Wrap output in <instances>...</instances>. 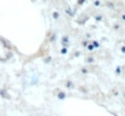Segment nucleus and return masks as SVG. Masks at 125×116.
<instances>
[{
	"label": "nucleus",
	"mask_w": 125,
	"mask_h": 116,
	"mask_svg": "<svg viewBox=\"0 0 125 116\" xmlns=\"http://www.w3.org/2000/svg\"><path fill=\"white\" fill-rule=\"evenodd\" d=\"M66 87H67V88H69V90H73L75 86H74V83H73L72 81H67V82H66Z\"/></svg>",
	"instance_id": "nucleus-1"
},
{
	"label": "nucleus",
	"mask_w": 125,
	"mask_h": 116,
	"mask_svg": "<svg viewBox=\"0 0 125 116\" xmlns=\"http://www.w3.org/2000/svg\"><path fill=\"white\" fill-rule=\"evenodd\" d=\"M52 18H53V19H58V18H60V13H58L57 11H53V12H52Z\"/></svg>",
	"instance_id": "nucleus-2"
},
{
	"label": "nucleus",
	"mask_w": 125,
	"mask_h": 116,
	"mask_svg": "<svg viewBox=\"0 0 125 116\" xmlns=\"http://www.w3.org/2000/svg\"><path fill=\"white\" fill-rule=\"evenodd\" d=\"M57 98H58V99H64V98H66V93H64V92H60V93L57 94Z\"/></svg>",
	"instance_id": "nucleus-3"
},
{
	"label": "nucleus",
	"mask_w": 125,
	"mask_h": 116,
	"mask_svg": "<svg viewBox=\"0 0 125 116\" xmlns=\"http://www.w3.org/2000/svg\"><path fill=\"white\" fill-rule=\"evenodd\" d=\"M68 42H69V40H68V38L67 36H63V38H62V44H63V45H68Z\"/></svg>",
	"instance_id": "nucleus-4"
},
{
	"label": "nucleus",
	"mask_w": 125,
	"mask_h": 116,
	"mask_svg": "<svg viewBox=\"0 0 125 116\" xmlns=\"http://www.w3.org/2000/svg\"><path fill=\"white\" fill-rule=\"evenodd\" d=\"M61 53H62V54H66V53H67V46L61 50Z\"/></svg>",
	"instance_id": "nucleus-5"
},
{
	"label": "nucleus",
	"mask_w": 125,
	"mask_h": 116,
	"mask_svg": "<svg viewBox=\"0 0 125 116\" xmlns=\"http://www.w3.org/2000/svg\"><path fill=\"white\" fill-rule=\"evenodd\" d=\"M94 5H95V6H100V5H101V1H100V0H95Z\"/></svg>",
	"instance_id": "nucleus-6"
},
{
	"label": "nucleus",
	"mask_w": 125,
	"mask_h": 116,
	"mask_svg": "<svg viewBox=\"0 0 125 116\" xmlns=\"http://www.w3.org/2000/svg\"><path fill=\"white\" fill-rule=\"evenodd\" d=\"M94 61H95V59H94V58H92V57H89V58H87V59H86V62H87V63H92Z\"/></svg>",
	"instance_id": "nucleus-7"
},
{
	"label": "nucleus",
	"mask_w": 125,
	"mask_h": 116,
	"mask_svg": "<svg viewBox=\"0 0 125 116\" xmlns=\"http://www.w3.org/2000/svg\"><path fill=\"white\" fill-rule=\"evenodd\" d=\"M85 3H86V0H78V5H83Z\"/></svg>",
	"instance_id": "nucleus-8"
},
{
	"label": "nucleus",
	"mask_w": 125,
	"mask_h": 116,
	"mask_svg": "<svg viewBox=\"0 0 125 116\" xmlns=\"http://www.w3.org/2000/svg\"><path fill=\"white\" fill-rule=\"evenodd\" d=\"M87 50H89V51H92V50H95V46H94V45H89Z\"/></svg>",
	"instance_id": "nucleus-9"
},
{
	"label": "nucleus",
	"mask_w": 125,
	"mask_h": 116,
	"mask_svg": "<svg viewBox=\"0 0 125 116\" xmlns=\"http://www.w3.org/2000/svg\"><path fill=\"white\" fill-rule=\"evenodd\" d=\"M92 45H94L95 47H98V46H100V44L97 42V41H94V42H92Z\"/></svg>",
	"instance_id": "nucleus-10"
},
{
	"label": "nucleus",
	"mask_w": 125,
	"mask_h": 116,
	"mask_svg": "<svg viewBox=\"0 0 125 116\" xmlns=\"http://www.w3.org/2000/svg\"><path fill=\"white\" fill-rule=\"evenodd\" d=\"M95 18H96L97 21H102V16H101V14H98V16H96Z\"/></svg>",
	"instance_id": "nucleus-11"
},
{
	"label": "nucleus",
	"mask_w": 125,
	"mask_h": 116,
	"mask_svg": "<svg viewBox=\"0 0 125 116\" xmlns=\"http://www.w3.org/2000/svg\"><path fill=\"white\" fill-rule=\"evenodd\" d=\"M119 72H120V67H118L117 68V74H119Z\"/></svg>",
	"instance_id": "nucleus-12"
},
{
	"label": "nucleus",
	"mask_w": 125,
	"mask_h": 116,
	"mask_svg": "<svg viewBox=\"0 0 125 116\" xmlns=\"http://www.w3.org/2000/svg\"><path fill=\"white\" fill-rule=\"evenodd\" d=\"M121 52H123V53H125V46H123V47H121Z\"/></svg>",
	"instance_id": "nucleus-13"
},
{
	"label": "nucleus",
	"mask_w": 125,
	"mask_h": 116,
	"mask_svg": "<svg viewBox=\"0 0 125 116\" xmlns=\"http://www.w3.org/2000/svg\"><path fill=\"white\" fill-rule=\"evenodd\" d=\"M121 19H123V21H125V14H123V16H121Z\"/></svg>",
	"instance_id": "nucleus-14"
},
{
	"label": "nucleus",
	"mask_w": 125,
	"mask_h": 116,
	"mask_svg": "<svg viewBox=\"0 0 125 116\" xmlns=\"http://www.w3.org/2000/svg\"><path fill=\"white\" fill-rule=\"evenodd\" d=\"M32 1H35V0H32Z\"/></svg>",
	"instance_id": "nucleus-15"
},
{
	"label": "nucleus",
	"mask_w": 125,
	"mask_h": 116,
	"mask_svg": "<svg viewBox=\"0 0 125 116\" xmlns=\"http://www.w3.org/2000/svg\"><path fill=\"white\" fill-rule=\"evenodd\" d=\"M124 97H125V93H124Z\"/></svg>",
	"instance_id": "nucleus-16"
}]
</instances>
